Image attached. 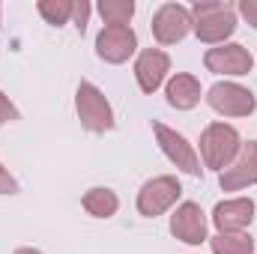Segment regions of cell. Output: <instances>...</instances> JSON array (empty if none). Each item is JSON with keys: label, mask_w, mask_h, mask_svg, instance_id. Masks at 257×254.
<instances>
[{"label": "cell", "mask_w": 257, "mask_h": 254, "mask_svg": "<svg viewBox=\"0 0 257 254\" xmlns=\"http://www.w3.org/2000/svg\"><path fill=\"white\" fill-rule=\"evenodd\" d=\"M75 111H78V120H81V126L87 132H111L114 129V111H111L105 93L96 84H90V81L78 84Z\"/></svg>", "instance_id": "3"}, {"label": "cell", "mask_w": 257, "mask_h": 254, "mask_svg": "<svg viewBox=\"0 0 257 254\" xmlns=\"http://www.w3.org/2000/svg\"><path fill=\"white\" fill-rule=\"evenodd\" d=\"M153 132H156V141H159V147H162V153L180 168V171H186V174H192V177H200V159H197V153H194V147L180 135V132H174V129H168L165 123H153Z\"/></svg>", "instance_id": "7"}, {"label": "cell", "mask_w": 257, "mask_h": 254, "mask_svg": "<svg viewBox=\"0 0 257 254\" xmlns=\"http://www.w3.org/2000/svg\"><path fill=\"white\" fill-rule=\"evenodd\" d=\"M209 242L212 254H254V239L245 233H218Z\"/></svg>", "instance_id": "16"}, {"label": "cell", "mask_w": 257, "mask_h": 254, "mask_svg": "<svg viewBox=\"0 0 257 254\" xmlns=\"http://www.w3.org/2000/svg\"><path fill=\"white\" fill-rule=\"evenodd\" d=\"M87 18H90V3H87V0H81V3H75V12H72V21H75V27H78V33H84V30H87Z\"/></svg>", "instance_id": "20"}, {"label": "cell", "mask_w": 257, "mask_h": 254, "mask_svg": "<svg viewBox=\"0 0 257 254\" xmlns=\"http://www.w3.org/2000/svg\"><path fill=\"white\" fill-rule=\"evenodd\" d=\"M153 36L159 45H174L180 39H186V33L194 27L192 21V12L180 3H165L159 6V12L153 15Z\"/></svg>", "instance_id": "6"}, {"label": "cell", "mask_w": 257, "mask_h": 254, "mask_svg": "<svg viewBox=\"0 0 257 254\" xmlns=\"http://www.w3.org/2000/svg\"><path fill=\"white\" fill-rule=\"evenodd\" d=\"M18 191V183H15V177L0 165V194H15Z\"/></svg>", "instance_id": "21"}, {"label": "cell", "mask_w": 257, "mask_h": 254, "mask_svg": "<svg viewBox=\"0 0 257 254\" xmlns=\"http://www.w3.org/2000/svg\"><path fill=\"white\" fill-rule=\"evenodd\" d=\"M254 218V203L248 197H236V200H221L212 209V221L218 227V233H239L242 227H248Z\"/></svg>", "instance_id": "13"}, {"label": "cell", "mask_w": 257, "mask_h": 254, "mask_svg": "<svg viewBox=\"0 0 257 254\" xmlns=\"http://www.w3.org/2000/svg\"><path fill=\"white\" fill-rule=\"evenodd\" d=\"M168 72H171V57L165 51H159V48L141 51V57L135 63V78H138V87L144 93H156Z\"/></svg>", "instance_id": "12"}, {"label": "cell", "mask_w": 257, "mask_h": 254, "mask_svg": "<svg viewBox=\"0 0 257 254\" xmlns=\"http://www.w3.org/2000/svg\"><path fill=\"white\" fill-rule=\"evenodd\" d=\"M239 12H242V18L257 30V0H242L239 3Z\"/></svg>", "instance_id": "22"}, {"label": "cell", "mask_w": 257, "mask_h": 254, "mask_svg": "<svg viewBox=\"0 0 257 254\" xmlns=\"http://www.w3.org/2000/svg\"><path fill=\"white\" fill-rule=\"evenodd\" d=\"M171 233L186 242V245H200L206 239V215L197 203H183L171 215Z\"/></svg>", "instance_id": "11"}, {"label": "cell", "mask_w": 257, "mask_h": 254, "mask_svg": "<svg viewBox=\"0 0 257 254\" xmlns=\"http://www.w3.org/2000/svg\"><path fill=\"white\" fill-rule=\"evenodd\" d=\"M72 12H75V3L72 0H39V15L48 24H54V27L66 24L72 18Z\"/></svg>", "instance_id": "18"}, {"label": "cell", "mask_w": 257, "mask_h": 254, "mask_svg": "<svg viewBox=\"0 0 257 254\" xmlns=\"http://www.w3.org/2000/svg\"><path fill=\"white\" fill-rule=\"evenodd\" d=\"M206 102L221 117H248V114H254V108H257L254 93L239 87V84H230V81L212 84L209 93H206Z\"/></svg>", "instance_id": "4"}, {"label": "cell", "mask_w": 257, "mask_h": 254, "mask_svg": "<svg viewBox=\"0 0 257 254\" xmlns=\"http://www.w3.org/2000/svg\"><path fill=\"white\" fill-rule=\"evenodd\" d=\"M192 21H194V33L200 42H224L233 30H236V12L230 3L221 0H200L192 6Z\"/></svg>", "instance_id": "1"}, {"label": "cell", "mask_w": 257, "mask_h": 254, "mask_svg": "<svg viewBox=\"0 0 257 254\" xmlns=\"http://www.w3.org/2000/svg\"><path fill=\"white\" fill-rule=\"evenodd\" d=\"M15 120H18V108L9 102V96L0 93V129L6 126V123H15Z\"/></svg>", "instance_id": "19"}, {"label": "cell", "mask_w": 257, "mask_h": 254, "mask_svg": "<svg viewBox=\"0 0 257 254\" xmlns=\"http://www.w3.org/2000/svg\"><path fill=\"white\" fill-rule=\"evenodd\" d=\"M180 194H183V186H180L177 177H153L138 191V212L147 215V218H156L165 209H171Z\"/></svg>", "instance_id": "5"}, {"label": "cell", "mask_w": 257, "mask_h": 254, "mask_svg": "<svg viewBox=\"0 0 257 254\" xmlns=\"http://www.w3.org/2000/svg\"><path fill=\"white\" fill-rule=\"evenodd\" d=\"M239 150H242L239 132L227 123H212L200 135V156H203V165L212 171L230 168V162L239 156Z\"/></svg>", "instance_id": "2"}, {"label": "cell", "mask_w": 257, "mask_h": 254, "mask_svg": "<svg viewBox=\"0 0 257 254\" xmlns=\"http://www.w3.org/2000/svg\"><path fill=\"white\" fill-rule=\"evenodd\" d=\"M203 63L209 72H215V75H248L251 72V54L242 48V45H218V48H209L206 51V57H203Z\"/></svg>", "instance_id": "10"}, {"label": "cell", "mask_w": 257, "mask_h": 254, "mask_svg": "<svg viewBox=\"0 0 257 254\" xmlns=\"http://www.w3.org/2000/svg\"><path fill=\"white\" fill-rule=\"evenodd\" d=\"M135 48H138V36H135L132 27L108 24V27H102L99 39H96V54L105 63H126L135 54Z\"/></svg>", "instance_id": "8"}, {"label": "cell", "mask_w": 257, "mask_h": 254, "mask_svg": "<svg viewBox=\"0 0 257 254\" xmlns=\"http://www.w3.org/2000/svg\"><path fill=\"white\" fill-rule=\"evenodd\" d=\"M221 189L224 191H236V189H248L257 183V141L242 144L239 156L230 162V168L221 171Z\"/></svg>", "instance_id": "9"}, {"label": "cell", "mask_w": 257, "mask_h": 254, "mask_svg": "<svg viewBox=\"0 0 257 254\" xmlns=\"http://www.w3.org/2000/svg\"><path fill=\"white\" fill-rule=\"evenodd\" d=\"M81 203H84V209H87L90 215H96V218H111V215L117 212V206H120V197L111 189H90L84 194Z\"/></svg>", "instance_id": "15"}, {"label": "cell", "mask_w": 257, "mask_h": 254, "mask_svg": "<svg viewBox=\"0 0 257 254\" xmlns=\"http://www.w3.org/2000/svg\"><path fill=\"white\" fill-rule=\"evenodd\" d=\"M99 15L105 18V24L128 27V18L135 15V3L132 0H102L99 3Z\"/></svg>", "instance_id": "17"}, {"label": "cell", "mask_w": 257, "mask_h": 254, "mask_svg": "<svg viewBox=\"0 0 257 254\" xmlns=\"http://www.w3.org/2000/svg\"><path fill=\"white\" fill-rule=\"evenodd\" d=\"M165 96H168L171 108L189 111V108H194L200 102V81L194 75H174L171 84H168V90H165Z\"/></svg>", "instance_id": "14"}, {"label": "cell", "mask_w": 257, "mask_h": 254, "mask_svg": "<svg viewBox=\"0 0 257 254\" xmlns=\"http://www.w3.org/2000/svg\"><path fill=\"white\" fill-rule=\"evenodd\" d=\"M15 254H42V251H36V248H18Z\"/></svg>", "instance_id": "23"}]
</instances>
